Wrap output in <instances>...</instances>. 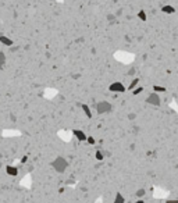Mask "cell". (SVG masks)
<instances>
[{
    "label": "cell",
    "instance_id": "obj_4",
    "mask_svg": "<svg viewBox=\"0 0 178 203\" xmlns=\"http://www.w3.org/2000/svg\"><path fill=\"white\" fill-rule=\"evenodd\" d=\"M108 91L110 92H114V93H123L127 91V88L123 85V82H113V84H110L108 86Z\"/></svg>",
    "mask_w": 178,
    "mask_h": 203
},
{
    "label": "cell",
    "instance_id": "obj_6",
    "mask_svg": "<svg viewBox=\"0 0 178 203\" xmlns=\"http://www.w3.org/2000/svg\"><path fill=\"white\" fill-rule=\"evenodd\" d=\"M6 172H7V175L17 177V175H18V168L14 167V166H7V167H6Z\"/></svg>",
    "mask_w": 178,
    "mask_h": 203
},
{
    "label": "cell",
    "instance_id": "obj_8",
    "mask_svg": "<svg viewBox=\"0 0 178 203\" xmlns=\"http://www.w3.org/2000/svg\"><path fill=\"white\" fill-rule=\"evenodd\" d=\"M162 11L164 14H174L175 13V8L173 7V6H170V4H164L162 7Z\"/></svg>",
    "mask_w": 178,
    "mask_h": 203
},
{
    "label": "cell",
    "instance_id": "obj_1",
    "mask_svg": "<svg viewBox=\"0 0 178 203\" xmlns=\"http://www.w3.org/2000/svg\"><path fill=\"white\" fill-rule=\"evenodd\" d=\"M67 166H68V164H67V160L61 156L56 157L53 161H52V167H53L57 172H64L67 170Z\"/></svg>",
    "mask_w": 178,
    "mask_h": 203
},
{
    "label": "cell",
    "instance_id": "obj_21",
    "mask_svg": "<svg viewBox=\"0 0 178 203\" xmlns=\"http://www.w3.org/2000/svg\"><path fill=\"white\" fill-rule=\"evenodd\" d=\"M27 160H28V157H27V156H24L23 159H21V163H25V161H27Z\"/></svg>",
    "mask_w": 178,
    "mask_h": 203
},
{
    "label": "cell",
    "instance_id": "obj_19",
    "mask_svg": "<svg viewBox=\"0 0 178 203\" xmlns=\"http://www.w3.org/2000/svg\"><path fill=\"white\" fill-rule=\"evenodd\" d=\"M135 72H136L135 67H131V68L128 70V75H130V77H132V75H135Z\"/></svg>",
    "mask_w": 178,
    "mask_h": 203
},
{
    "label": "cell",
    "instance_id": "obj_16",
    "mask_svg": "<svg viewBox=\"0 0 178 203\" xmlns=\"http://www.w3.org/2000/svg\"><path fill=\"white\" fill-rule=\"evenodd\" d=\"M95 157H96V160H103L104 159V155H103V152L102 150H96V153H95Z\"/></svg>",
    "mask_w": 178,
    "mask_h": 203
},
{
    "label": "cell",
    "instance_id": "obj_14",
    "mask_svg": "<svg viewBox=\"0 0 178 203\" xmlns=\"http://www.w3.org/2000/svg\"><path fill=\"white\" fill-rule=\"evenodd\" d=\"M138 18H139L140 21H146V18H147L146 13H145L143 10H140V11H138Z\"/></svg>",
    "mask_w": 178,
    "mask_h": 203
},
{
    "label": "cell",
    "instance_id": "obj_2",
    "mask_svg": "<svg viewBox=\"0 0 178 203\" xmlns=\"http://www.w3.org/2000/svg\"><path fill=\"white\" fill-rule=\"evenodd\" d=\"M113 110V106H111V103H108L106 100H102L100 103H98V106H96V111H98V114H104V113H110Z\"/></svg>",
    "mask_w": 178,
    "mask_h": 203
},
{
    "label": "cell",
    "instance_id": "obj_5",
    "mask_svg": "<svg viewBox=\"0 0 178 203\" xmlns=\"http://www.w3.org/2000/svg\"><path fill=\"white\" fill-rule=\"evenodd\" d=\"M72 135H74L79 142H85L86 139H88V136L85 135V132L81 131V129H72Z\"/></svg>",
    "mask_w": 178,
    "mask_h": 203
},
{
    "label": "cell",
    "instance_id": "obj_22",
    "mask_svg": "<svg viewBox=\"0 0 178 203\" xmlns=\"http://www.w3.org/2000/svg\"><path fill=\"white\" fill-rule=\"evenodd\" d=\"M107 20H110V21H111V20H114V16H110V14H108V16H107Z\"/></svg>",
    "mask_w": 178,
    "mask_h": 203
},
{
    "label": "cell",
    "instance_id": "obj_17",
    "mask_svg": "<svg viewBox=\"0 0 178 203\" xmlns=\"http://www.w3.org/2000/svg\"><path fill=\"white\" fill-rule=\"evenodd\" d=\"M6 64V54L3 52H0V68Z\"/></svg>",
    "mask_w": 178,
    "mask_h": 203
},
{
    "label": "cell",
    "instance_id": "obj_3",
    "mask_svg": "<svg viewBox=\"0 0 178 203\" xmlns=\"http://www.w3.org/2000/svg\"><path fill=\"white\" fill-rule=\"evenodd\" d=\"M146 103H147V104H152V106H156V107H159V106L162 104V99H160L159 93H156V92H152V93L147 96Z\"/></svg>",
    "mask_w": 178,
    "mask_h": 203
},
{
    "label": "cell",
    "instance_id": "obj_15",
    "mask_svg": "<svg viewBox=\"0 0 178 203\" xmlns=\"http://www.w3.org/2000/svg\"><path fill=\"white\" fill-rule=\"evenodd\" d=\"M142 92H143V88H142V86H136V88L132 91V95H134V96H138V95H140Z\"/></svg>",
    "mask_w": 178,
    "mask_h": 203
},
{
    "label": "cell",
    "instance_id": "obj_23",
    "mask_svg": "<svg viewBox=\"0 0 178 203\" xmlns=\"http://www.w3.org/2000/svg\"><path fill=\"white\" fill-rule=\"evenodd\" d=\"M135 203H145V200H143V199H138Z\"/></svg>",
    "mask_w": 178,
    "mask_h": 203
},
{
    "label": "cell",
    "instance_id": "obj_10",
    "mask_svg": "<svg viewBox=\"0 0 178 203\" xmlns=\"http://www.w3.org/2000/svg\"><path fill=\"white\" fill-rule=\"evenodd\" d=\"M138 84H139V78H134L131 81V84H130V86H128V88H127V89H128V91H134V89H135V88H136V86H138Z\"/></svg>",
    "mask_w": 178,
    "mask_h": 203
},
{
    "label": "cell",
    "instance_id": "obj_18",
    "mask_svg": "<svg viewBox=\"0 0 178 203\" xmlns=\"http://www.w3.org/2000/svg\"><path fill=\"white\" fill-rule=\"evenodd\" d=\"M86 142H88L89 145H95V143H96V141H95V138H93V136H88Z\"/></svg>",
    "mask_w": 178,
    "mask_h": 203
},
{
    "label": "cell",
    "instance_id": "obj_11",
    "mask_svg": "<svg viewBox=\"0 0 178 203\" xmlns=\"http://www.w3.org/2000/svg\"><path fill=\"white\" fill-rule=\"evenodd\" d=\"M113 203H125L124 196L121 195L120 192H117V193H116V196H114V200H113Z\"/></svg>",
    "mask_w": 178,
    "mask_h": 203
},
{
    "label": "cell",
    "instance_id": "obj_9",
    "mask_svg": "<svg viewBox=\"0 0 178 203\" xmlns=\"http://www.w3.org/2000/svg\"><path fill=\"white\" fill-rule=\"evenodd\" d=\"M81 109L84 110V113H85L86 117H88V118H92V111H91V109H89V106H88V104L82 103V104H81Z\"/></svg>",
    "mask_w": 178,
    "mask_h": 203
},
{
    "label": "cell",
    "instance_id": "obj_7",
    "mask_svg": "<svg viewBox=\"0 0 178 203\" xmlns=\"http://www.w3.org/2000/svg\"><path fill=\"white\" fill-rule=\"evenodd\" d=\"M0 43H3L4 46H13V40L10 39V38H7L6 35H0Z\"/></svg>",
    "mask_w": 178,
    "mask_h": 203
},
{
    "label": "cell",
    "instance_id": "obj_20",
    "mask_svg": "<svg viewBox=\"0 0 178 203\" xmlns=\"http://www.w3.org/2000/svg\"><path fill=\"white\" fill-rule=\"evenodd\" d=\"M166 203H178V199H167Z\"/></svg>",
    "mask_w": 178,
    "mask_h": 203
},
{
    "label": "cell",
    "instance_id": "obj_12",
    "mask_svg": "<svg viewBox=\"0 0 178 203\" xmlns=\"http://www.w3.org/2000/svg\"><path fill=\"white\" fill-rule=\"evenodd\" d=\"M153 92H156V93H164V92H167V89L162 85H155L153 86Z\"/></svg>",
    "mask_w": 178,
    "mask_h": 203
},
{
    "label": "cell",
    "instance_id": "obj_13",
    "mask_svg": "<svg viewBox=\"0 0 178 203\" xmlns=\"http://www.w3.org/2000/svg\"><path fill=\"white\" fill-rule=\"evenodd\" d=\"M145 193H146V189H145V188H139V189H138V191L135 192V195L138 196L139 199H142V198L145 196Z\"/></svg>",
    "mask_w": 178,
    "mask_h": 203
}]
</instances>
